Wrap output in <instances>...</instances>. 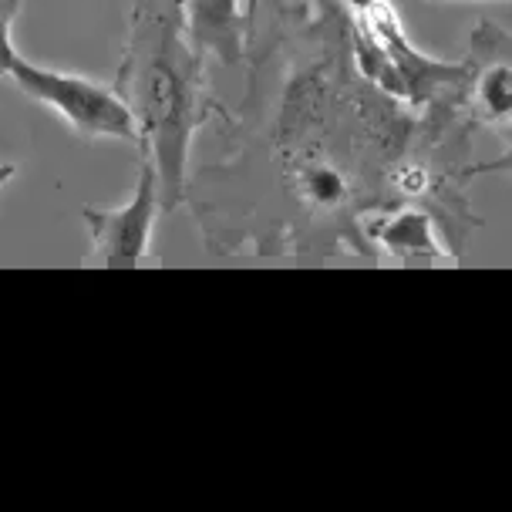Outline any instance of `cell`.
Wrapping results in <instances>:
<instances>
[{"instance_id":"obj_1","label":"cell","mask_w":512,"mask_h":512,"mask_svg":"<svg viewBox=\"0 0 512 512\" xmlns=\"http://www.w3.org/2000/svg\"><path fill=\"white\" fill-rule=\"evenodd\" d=\"M112 88L135 118L159 176V203L172 213L186 196L192 135L219 108L206 88L203 54L189 41L182 0H135Z\"/></svg>"},{"instance_id":"obj_2","label":"cell","mask_w":512,"mask_h":512,"mask_svg":"<svg viewBox=\"0 0 512 512\" xmlns=\"http://www.w3.org/2000/svg\"><path fill=\"white\" fill-rule=\"evenodd\" d=\"M14 85L24 91L27 98L48 105L51 112H58L64 122L71 125V132L81 139H122V142H139L135 132V118L118 98L115 88H105L91 78L71 75V71H54L17 58L11 64Z\"/></svg>"},{"instance_id":"obj_3","label":"cell","mask_w":512,"mask_h":512,"mask_svg":"<svg viewBox=\"0 0 512 512\" xmlns=\"http://www.w3.org/2000/svg\"><path fill=\"white\" fill-rule=\"evenodd\" d=\"M135 145H139V155H142L135 196L118 209H95V206L81 209V219H85V226L91 233L95 256L108 263L145 260V256H149V243H152L155 216H159V209H162L159 176H155L152 155L142 142H135Z\"/></svg>"},{"instance_id":"obj_4","label":"cell","mask_w":512,"mask_h":512,"mask_svg":"<svg viewBox=\"0 0 512 512\" xmlns=\"http://www.w3.org/2000/svg\"><path fill=\"white\" fill-rule=\"evenodd\" d=\"M189 41L199 54H216L223 64L243 58V7L240 0H182Z\"/></svg>"},{"instance_id":"obj_5","label":"cell","mask_w":512,"mask_h":512,"mask_svg":"<svg viewBox=\"0 0 512 512\" xmlns=\"http://www.w3.org/2000/svg\"><path fill=\"white\" fill-rule=\"evenodd\" d=\"M378 240L398 256H415V253H435L438 250L428 216L411 213V209L408 213L384 219V223L378 226Z\"/></svg>"},{"instance_id":"obj_6","label":"cell","mask_w":512,"mask_h":512,"mask_svg":"<svg viewBox=\"0 0 512 512\" xmlns=\"http://www.w3.org/2000/svg\"><path fill=\"white\" fill-rule=\"evenodd\" d=\"M509 64L499 61L496 68H486V75L479 78V102L486 105V115L489 118H509V105H512V95H509Z\"/></svg>"},{"instance_id":"obj_7","label":"cell","mask_w":512,"mask_h":512,"mask_svg":"<svg viewBox=\"0 0 512 512\" xmlns=\"http://www.w3.org/2000/svg\"><path fill=\"white\" fill-rule=\"evenodd\" d=\"M17 14H21V0H0V78L11 75V64L21 58L14 51V38H11Z\"/></svg>"},{"instance_id":"obj_8","label":"cell","mask_w":512,"mask_h":512,"mask_svg":"<svg viewBox=\"0 0 512 512\" xmlns=\"http://www.w3.org/2000/svg\"><path fill=\"white\" fill-rule=\"evenodd\" d=\"M256 4H260V0H243V21H246V27H253V21H256Z\"/></svg>"},{"instance_id":"obj_9","label":"cell","mask_w":512,"mask_h":512,"mask_svg":"<svg viewBox=\"0 0 512 512\" xmlns=\"http://www.w3.org/2000/svg\"><path fill=\"white\" fill-rule=\"evenodd\" d=\"M14 162H0V186H4L7 179H14Z\"/></svg>"},{"instance_id":"obj_10","label":"cell","mask_w":512,"mask_h":512,"mask_svg":"<svg viewBox=\"0 0 512 512\" xmlns=\"http://www.w3.org/2000/svg\"><path fill=\"white\" fill-rule=\"evenodd\" d=\"M358 7H374V0H354Z\"/></svg>"}]
</instances>
